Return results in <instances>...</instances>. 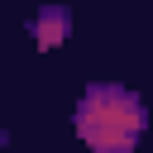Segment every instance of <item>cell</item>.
I'll list each match as a JSON object with an SVG mask.
<instances>
[{"label": "cell", "mask_w": 153, "mask_h": 153, "mask_svg": "<svg viewBox=\"0 0 153 153\" xmlns=\"http://www.w3.org/2000/svg\"><path fill=\"white\" fill-rule=\"evenodd\" d=\"M29 33L38 38V48H57V43L72 33V10H67V5H43V10L29 19Z\"/></svg>", "instance_id": "2"}, {"label": "cell", "mask_w": 153, "mask_h": 153, "mask_svg": "<svg viewBox=\"0 0 153 153\" xmlns=\"http://www.w3.org/2000/svg\"><path fill=\"white\" fill-rule=\"evenodd\" d=\"M72 124L91 153H134V143L148 129V105L139 91L120 81H91L76 100Z\"/></svg>", "instance_id": "1"}]
</instances>
